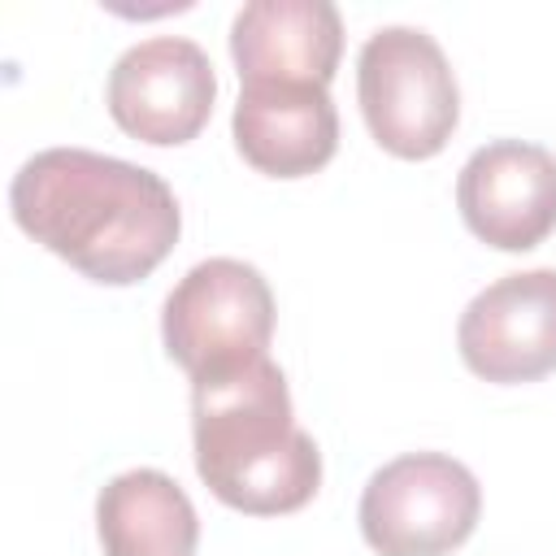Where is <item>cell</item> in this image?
Returning a JSON list of instances; mask_svg holds the SVG:
<instances>
[{
  "instance_id": "4",
  "label": "cell",
  "mask_w": 556,
  "mask_h": 556,
  "mask_svg": "<svg viewBox=\"0 0 556 556\" xmlns=\"http://www.w3.org/2000/svg\"><path fill=\"white\" fill-rule=\"evenodd\" d=\"M161 339L174 365L195 378H213L269 356L274 291L265 274L235 256L191 265L161 308Z\"/></svg>"
},
{
  "instance_id": "7",
  "label": "cell",
  "mask_w": 556,
  "mask_h": 556,
  "mask_svg": "<svg viewBox=\"0 0 556 556\" xmlns=\"http://www.w3.org/2000/svg\"><path fill=\"white\" fill-rule=\"evenodd\" d=\"M460 361L486 382H534L556 369V269L504 274L456 326Z\"/></svg>"
},
{
  "instance_id": "10",
  "label": "cell",
  "mask_w": 556,
  "mask_h": 556,
  "mask_svg": "<svg viewBox=\"0 0 556 556\" xmlns=\"http://www.w3.org/2000/svg\"><path fill=\"white\" fill-rule=\"evenodd\" d=\"M235 143L243 161L269 178L317 174L339 148V113L326 87L256 83L239 91Z\"/></svg>"
},
{
  "instance_id": "6",
  "label": "cell",
  "mask_w": 556,
  "mask_h": 556,
  "mask_svg": "<svg viewBox=\"0 0 556 556\" xmlns=\"http://www.w3.org/2000/svg\"><path fill=\"white\" fill-rule=\"evenodd\" d=\"M217 78L200 43L156 35L126 48L109 70V113L143 143L178 148L195 139L213 113Z\"/></svg>"
},
{
  "instance_id": "8",
  "label": "cell",
  "mask_w": 556,
  "mask_h": 556,
  "mask_svg": "<svg viewBox=\"0 0 556 556\" xmlns=\"http://www.w3.org/2000/svg\"><path fill=\"white\" fill-rule=\"evenodd\" d=\"M456 204L482 243L530 252L556 230V156L526 139L482 143L460 165Z\"/></svg>"
},
{
  "instance_id": "11",
  "label": "cell",
  "mask_w": 556,
  "mask_h": 556,
  "mask_svg": "<svg viewBox=\"0 0 556 556\" xmlns=\"http://www.w3.org/2000/svg\"><path fill=\"white\" fill-rule=\"evenodd\" d=\"M104 556H195L200 517L187 491L161 469H126L96 500Z\"/></svg>"
},
{
  "instance_id": "1",
  "label": "cell",
  "mask_w": 556,
  "mask_h": 556,
  "mask_svg": "<svg viewBox=\"0 0 556 556\" xmlns=\"http://www.w3.org/2000/svg\"><path fill=\"white\" fill-rule=\"evenodd\" d=\"M13 222L104 287L148 278L178 243L182 213L169 182L143 165L87 152H35L9 187Z\"/></svg>"
},
{
  "instance_id": "5",
  "label": "cell",
  "mask_w": 556,
  "mask_h": 556,
  "mask_svg": "<svg viewBox=\"0 0 556 556\" xmlns=\"http://www.w3.org/2000/svg\"><path fill=\"white\" fill-rule=\"evenodd\" d=\"M482 513L478 478L443 452H408L382 465L361 495V534L378 556H447Z\"/></svg>"
},
{
  "instance_id": "2",
  "label": "cell",
  "mask_w": 556,
  "mask_h": 556,
  "mask_svg": "<svg viewBox=\"0 0 556 556\" xmlns=\"http://www.w3.org/2000/svg\"><path fill=\"white\" fill-rule=\"evenodd\" d=\"M191 439L195 473L235 513H295L321 486V452L295 426L287 378L269 356L191 382Z\"/></svg>"
},
{
  "instance_id": "9",
  "label": "cell",
  "mask_w": 556,
  "mask_h": 556,
  "mask_svg": "<svg viewBox=\"0 0 556 556\" xmlns=\"http://www.w3.org/2000/svg\"><path fill=\"white\" fill-rule=\"evenodd\" d=\"M343 52V22L330 0H252L235 13L230 56L243 87H330Z\"/></svg>"
},
{
  "instance_id": "3",
  "label": "cell",
  "mask_w": 556,
  "mask_h": 556,
  "mask_svg": "<svg viewBox=\"0 0 556 556\" xmlns=\"http://www.w3.org/2000/svg\"><path fill=\"white\" fill-rule=\"evenodd\" d=\"M356 100L369 135L400 161L439 156L460 122V91L443 48L417 26H382L356 56Z\"/></svg>"
}]
</instances>
